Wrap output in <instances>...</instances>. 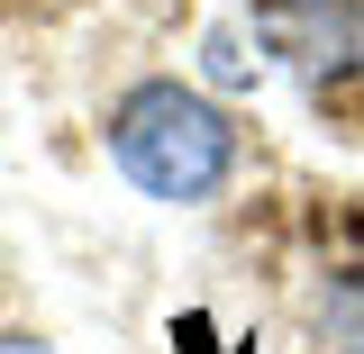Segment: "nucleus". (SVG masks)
<instances>
[{
    "instance_id": "obj_1",
    "label": "nucleus",
    "mask_w": 364,
    "mask_h": 354,
    "mask_svg": "<svg viewBox=\"0 0 364 354\" xmlns=\"http://www.w3.org/2000/svg\"><path fill=\"white\" fill-rule=\"evenodd\" d=\"M109 145H119V173H128L146 200H210V191L228 182L237 128H228V109H210L200 91L146 82V91L119 100Z\"/></svg>"
},
{
    "instance_id": "obj_2",
    "label": "nucleus",
    "mask_w": 364,
    "mask_h": 354,
    "mask_svg": "<svg viewBox=\"0 0 364 354\" xmlns=\"http://www.w3.org/2000/svg\"><path fill=\"white\" fill-rule=\"evenodd\" d=\"M255 28H264V45L282 64H301V73H346L364 55V9L355 0H264Z\"/></svg>"
},
{
    "instance_id": "obj_3",
    "label": "nucleus",
    "mask_w": 364,
    "mask_h": 354,
    "mask_svg": "<svg viewBox=\"0 0 364 354\" xmlns=\"http://www.w3.org/2000/svg\"><path fill=\"white\" fill-rule=\"evenodd\" d=\"M0 354H55V345H37V336H18V327H0Z\"/></svg>"
}]
</instances>
